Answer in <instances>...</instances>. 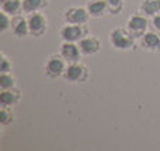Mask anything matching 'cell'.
I'll return each instance as SVG.
<instances>
[{"instance_id":"1","label":"cell","mask_w":160,"mask_h":151,"mask_svg":"<svg viewBox=\"0 0 160 151\" xmlns=\"http://www.w3.org/2000/svg\"><path fill=\"white\" fill-rule=\"evenodd\" d=\"M135 37L129 33L127 27H115L110 31L108 35V41H110L111 47L114 50L118 51H129L132 50V47L135 45Z\"/></svg>"},{"instance_id":"2","label":"cell","mask_w":160,"mask_h":151,"mask_svg":"<svg viewBox=\"0 0 160 151\" xmlns=\"http://www.w3.org/2000/svg\"><path fill=\"white\" fill-rule=\"evenodd\" d=\"M68 68V62L65 61V58L61 54H52L49 58L47 59L44 65V72L48 78L55 79L63 76L65 71Z\"/></svg>"},{"instance_id":"3","label":"cell","mask_w":160,"mask_h":151,"mask_svg":"<svg viewBox=\"0 0 160 151\" xmlns=\"http://www.w3.org/2000/svg\"><path fill=\"white\" fill-rule=\"evenodd\" d=\"M88 68L82 62H73V64H68V68L63 73L65 81L69 84H84L88 79Z\"/></svg>"},{"instance_id":"4","label":"cell","mask_w":160,"mask_h":151,"mask_svg":"<svg viewBox=\"0 0 160 151\" xmlns=\"http://www.w3.org/2000/svg\"><path fill=\"white\" fill-rule=\"evenodd\" d=\"M88 34L86 24H65L61 28V40L66 42H79Z\"/></svg>"},{"instance_id":"5","label":"cell","mask_w":160,"mask_h":151,"mask_svg":"<svg viewBox=\"0 0 160 151\" xmlns=\"http://www.w3.org/2000/svg\"><path fill=\"white\" fill-rule=\"evenodd\" d=\"M28 20V27H30V34L37 38L45 35V33L48 31V19L42 11H37V13L27 14Z\"/></svg>"},{"instance_id":"6","label":"cell","mask_w":160,"mask_h":151,"mask_svg":"<svg viewBox=\"0 0 160 151\" xmlns=\"http://www.w3.org/2000/svg\"><path fill=\"white\" fill-rule=\"evenodd\" d=\"M149 24H150L149 17L143 16L142 13H136V14H132V16L128 19L127 28L129 30V33L132 34L135 38H141L148 31Z\"/></svg>"},{"instance_id":"7","label":"cell","mask_w":160,"mask_h":151,"mask_svg":"<svg viewBox=\"0 0 160 151\" xmlns=\"http://www.w3.org/2000/svg\"><path fill=\"white\" fill-rule=\"evenodd\" d=\"M90 19L87 7L82 6H72L63 13V20L68 24H87Z\"/></svg>"},{"instance_id":"8","label":"cell","mask_w":160,"mask_h":151,"mask_svg":"<svg viewBox=\"0 0 160 151\" xmlns=\"http://www.w3.org/2000/svg\"><path fill=\"white\" fill-rule=\"evenodd\" d=\"M59 54L65 58L68 64H73V62H79L80 58L83 57L82 51L78 42H66L62 41L61 48H59Z\"/></svg>"},{"instance_id":"9","label":"cell","mask_w":160,"mask_h":151,"mask_svg":"<svg viewBox=\"0 0 160 151\" xmlns=\"http://www.w3.org/2000/svg\"><path fill=\"white\" fill-rule=\"evenodd\" d=\"M141 47L149 52H160V33L159 31H146L141 37Z\"/></svg>"},{"instance_id":"10","label":"cell","mask_w":160,"mask_h":151,"mask_svg":"<svg viewBox=\"0 0 160 151\" xmlns=\"http://www.w3.org/2000/svg\"><path fill=\"white\" fill-rule=\"evenodd\" d=\"M79 47H80V51H82L83 55H86V57L94 55V54H97L101 50V41H100L98 37L87 34V35L79 42Z\"/></svg>"},{"instance_id":"11","label":"cell","mask_w":160,"mask_h":151,"mask_svg":"<svg viewBox=\"0 0 160 151\" xmlns=\"http://www.w3.org/2000/svg\"><path fill=\"white\" fill-rule=\"evenodd\" d=\"M11 31L17 38H25V37L31 35L30 34V27H28V20L22 17L21 14L14 16L11 20Z\"/></svg>"},{"instance_id":"12","label":"cell","mask_w":160,"mask_h":151,"mask_svg":"<svg viewBox=\"0 0 160 151\" xmlns=\"http://www.w3.org/2000/svg\"><path fill=\"white\" fill-rule=\"evenodd\" d=\"M20 100H21V92L17 88L2 90V93H0V106L13 107L16 105H18Z\"/></svg>"},{"instance_id":"13","label":"cell","mask_w":160,"mask_h":151,"mask_svg":"<svg viewBox=\"0 0 160 151\" xmlns=\"http://www.w3.org/2000/svg\"><path fill=\"white\" fill-rule=\"evenodd\" d=\"M86 7H87V11L91 19H101L108 13L105 0H90Z\"/></svg>"},{"instance_id":"14","label":"cell","mask_w":160,"mask_h":151,"mask_svg":"<svg viewBox=\"0 0 160 151\" xmlns=\"http://www.w3.org/2000/svg\"><path fill=\"white\" fill-rule=\"evenodd\" d=\"M0 10L10 16H18L22 13V0H0Z\"/></svg>"},{"instance_id":"15","label":"cell","mask_w":160,"mask_h":151,"mask_svg":"<svg viewBox=\"0 0 160 151\" xmlns=\"http://www.w3.org/2000/svg\"><path fill=\"white\" fill-rule=\"evenodd\" d=\"M139 13L152 19L160 13V0H142L139 4Z\"/></svg>"},{"instance_id":"16","label":"cell","mask_w":160,"mask_h":151,"mask_svg":"<svg viewBox=\"0 0 160 151\" xmlns=\"http://www.w3.org/2000/svg\"><path fill=\"white\" fill-rule=\"evenodd\" d=\"M48 6V0H22V13L31 14L42 11Z\"/></svg>"},{"instance_id":"17","label":"cell","mask_w":160,"mask_h":151,"mask_svg":"<svg viewBox=\"0 0 160 151\" xmlns=\"http://www.w3.org/2000/svg\"><path fill=\"white\" fill-rule=\"evenodd\" d=\"M16 78L11 75V72H0V89L7 90L16 88Z\"/></svg>"},{"instance_id":"18","label":"cell","mask_w":160,"mask_h":151,"mask_svg":"<svg viewBox=\"0 0 160 151\" xmlns=\"http://www.w3.org/2000/svg\"><path fill=\"white\" fill-rule=\"evenodd\" d=\"M14 121V113L10 110V107H0V124L2 126H8Z\"/></svg>"},{"instance_id":"19","label":"cell","mask_w":160,"mask_h":151,"mask_svg":"<svg viewBox=\"0 0 160 151\" xmlns=\"http://www.w3.org/2000/svg\"><path fill=\"white\" fill-rule=\"evenodd\" d=\"M110 14H119L125 7V0H105Z\"/></svg>"},{"instance_id":"20","label":"cell","mask_w":160,"mask_h":151,"mask_svg":"<svg viewBox=\"0 0 160 151\" xmlns=\"http://www.w3.org/2000/svg\"><path fill=\"white\" fill-rule=\"evenodd\" d=\"M11 20H13V16L2 11V21H0V33L2 34H4L7 30H11Z\"/></svg>"},{"instance_id":"21","label":"cell","mask_w":160,"mask_h":151,"mask_svg":"<svg viewBox=\"0 0 160 151\" xmlns=\"http://www.w3.org/2000/svg\"><path fill=\"white\" fill-rule=\"evenodd\" d=\"M13 69V62L4 55V54H0V72H11Z\"/></svg>"},{"instance_id":"22","label":"cell","mask_w":160,"mask_h":151,"mask_svg":"<svg viewBox=\"0 0 160 151\" xmlns=\"http://www.w3.org/2000/svg\"><path fill=\"white\" fill-rule=\"evenodd\" d=\"M150 25H152V28L155 31H159L160 33V13L150 19Z\"/></svg>"}]
</instances>
